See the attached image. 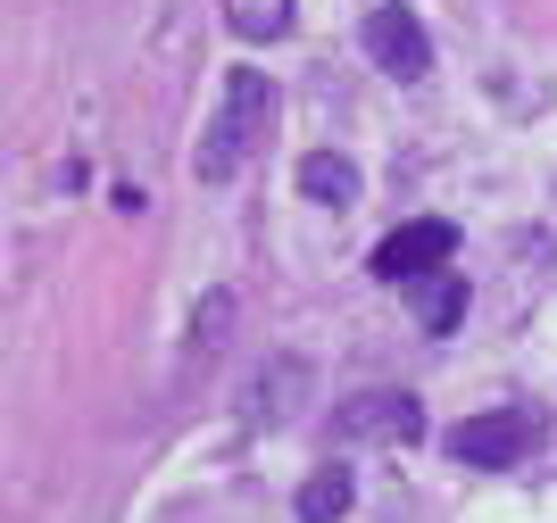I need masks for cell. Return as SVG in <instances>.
<instances>
[{
	"label": "cell",
	"instance_id": "3957f363",
	"mask_svg": "<svg viewBox=\"0 0 557 523\" xmlns=\"http://www.w3.org/2000/svg\"><path fill=\"white\" fill-rule=\"evenodd\" d=\"M449 258H458V225H442V216H417V225L383 233V250H374V274L383 283H424V274H442Z\"/></svg>",
	"mask_w": 557,
	"mask_h": 523
},
{
	"label": "cell",
	"instance_id": "52a82bcc",
	"mask_svg": "<svg viewBox=\"0 0 557 523\" xmlns=\"http://www.w3.org/2000/svg\"><path fill=\"white\" fill-rule=\"evenodd\" d=\"M349 499H358V482H349V465H317V474L300 482V523H342Z\"/></svg>",
	"mask_w": 557,
	"mask_h": 523
},
{
	"label": "cell",
	"instance_id": "277c9868",
	"mask_svg": "<svg viewBox=\"0 0 557 523\" xmlns=\"http://www.w3.org/2000/svg\"><path fill=\"white\" fill-rule=\"evenodd\" d=\"M367 59L383 75H399V84H424V75H433V34H424L399 0H383V9L367 17Z\"/></svg>",
	"mask_w": 557,
	"mask_h": 523
},
{
	"label": "cell",
	"instance_id": "5b68a950",
	"mask_svg": "<svg viewBox=\"0 0 557 523\" xmlns=\"http://www.w3.org/2000/svg\"><path fill=\"white\" fill-rule=\"evenodd\" d=\"M417 433H424V408L408 390H358L333 415V440H417Z\"/></svg>",
	"mask_w": 557,
	"mask_h": 523
},
{
	"label": "cell",
	"instance_id": "7a4b0ae2",
	"mask_svg": "<svg viewBox=\"0 0 557 523\" xmlns=\"http://www.w3.org/2000/svg\"><path fill=\"white\" fill-rule=\"evenodd\" d=\"M541 440H549L541 408H491V415H466L458 433H449V457H458V465H483V474H499V465H524Z\"/></svg>",
	"mask_w": 557,
	"mask_h": 523
},
{
	"label": "cell",
	"instance_id": "9c48e42d",
	"mask_svg": "<svg viewBox=\"0 0 557 523\" xmlns=\"http://www.w3.org/2000/svg\"><path fill=\"white\" fill-rule=\"evenodd\" d=\"M225 25L242 42H275V34H292V0H225Z\"/></svg>",
	"mask_w": 557,
	"mask_h": 523
},
{
	"label": "cell",
	"instance_id": "8992f818",
	"mask_svg": "<svg viewBox=\"0 0 557 523\" xmlns=\"http://www.w3.org/2000/svg\"><path fill=\"white\" fill-rule=\"evenodd\" d=\"M408 299H417V316H424V333H458V316H466V274H424V283H408Z\"/></svg>",
	"mask_w": 557,
	"mask_h": 523
},
{
	"label": "cell",
	"instance_id": "6da1fadb",
	"mask_svg": "<svg viewBox=\"0 0 557 523\" xmlns=\"http://www.w3.org/2000/svg\"><path fill=\"white\" fill-rule=\"evenodd\" d=\"M275 134V84L258 67H233L225 75V100H216V116H209V141H200V183H225V175H242L250 166V150Z\"/></svg>",
	"mask_w": 557,
	"mask_h": 523
},
{
	"label": "cell",
	"instance_id": "ba28073f",
	"mask_svg": "<svg viewBox=\"0 0 557 523\" xmlns=\"http://www.w3.org/2000/svg\"><path fill=\"white\" fill-rule=\"evenodd\" d=\"M300 191L325 208H349L358 200V166L342 159V150H317V159H300Z\"/></svg>",
	"mask_w": 557,
	"mask_h": 523
}]
</instances>
